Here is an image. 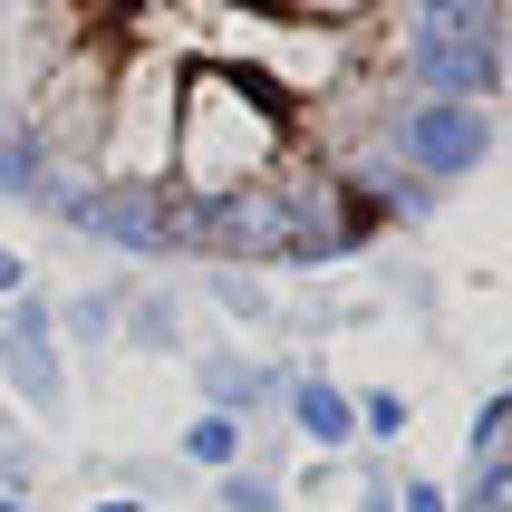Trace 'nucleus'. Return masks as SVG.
<instances>
[{
	"instance_id": "2eb2a0df",
	"label": "nucleus",
	"mask_w": 512,
	"mask_h": 512,
	"mask_svg": "<svg viewBox=\"0 0 512 512\" xmlns=\"http://www.w3.org/2000/svg\"><path fill=\"white\" fill-rule=\"evenodd\" d=\"M0 290H10V300L29 290V261H20V252H0Z\"/></svg>"
},
{
	"instance_id": "423d86ee",
	"label": "nucleus",
	"mask_w": 512,
	"mask_h": 512,
	"mask_svg": "<svg viewBox=\"0 0 512 512\" xmlns=\"http://www.w3.org/2000/svg\"><path fill=\"white\" fill-rule=\"evenodd\" d=\"M0 368L20 377V397H29V406H58V387H68V377H58V339H49V310H39L29 290H20V310L0 319Z\"/></svg>"
},
{
	"instance_id": "9d476101",
	"label": "nucleus",
	"mask_w": 512,
	"mask_h": 512,
	"mask_svg": "<svg viewBox=\"0 0 512 512\" xmlns=\"http://www.w3.org/2000/svg\"><path fill=\"white\" fill-rule=\"evenodd\" d=\"M213 503H223V512H290V493H281V474L232 464V474H213Z\"/></svg>"
},
{
	"instance_id": "0eeeda50",
	"label": "nucleus",
	"mask_w": 512,
	"mask_h": 512,
	"mask_svg": "<svg viewBox=\"0 0 512 512\" xmlns=\"http://www.w3.org/2000/svg\"><path fill=\"white\" fill-rule=\"evenodd\" d=\"M174 445H184V464H203V474H232V464H252V455H242V445H252V426H242V416H223V406H194Z\"/></svg>"
},
{
	"instance_id": "f257e3e1",
	"label": "nucleus",
	"mask_w": 512,
	"mask_h": 512,
	"mask_svg": "<svg viewBox=\"0 0 512 512\" xmlns=\"http://www.w3.org/2000/svg\"><path fill=\"white\" fill-rule=\"evenodd\" d=\"M300 155V107L242 58H184V116H174V194L223 203L252 194Z\"/></svg>"
},
{
	"instance_id": "f3484780",
	"label": "nucleus",
	"mask_w": 512,
	"mask_h": 512,
	"mask_svg": "<svg viewBox=\"0 0 512 512\" xmlns=\"http://www.w3.org/2000/svg\"><path fill=\"white\" fill-rule=\"evenodd\" d=\"M0 512H29V503H20V493H0Z\"/></svg>"
},
{
	"instance_id": "ddd939ff",
	"label": "nucleus",
	"mask_w": 512,
	"mask_h": 512,
	"mask_svg": "<svg viewBox=\"0 0 512 512\" xmlns=\"http://www.w3.org/2000/svg\"><path fill=\"white\" fill-rule=\"evenodd\" d=\"M397 512H455V484H435V474H397Z\"/></svg>"
},
{
	"instance_id": "dca6fc26",
	"label": "nucleus",
	"mask_w": 512,
	"mask_h": 512,
	"mask_svg": "<svg viewBox=\"0 0 512 512\" xmlns=\"http://www.w3.org/2000/svg\"><path fill=\"white\" fill-rule=\"evenodd\" d=\"M97 512H145V503H136V493H107V503H97Z\"/></svg>"
},
{
	"instance_id": "4468645a",
	"label": "nucleus",
	"mask_w": 512,
	"mask_h": 512,
	"mask_svg": "<svg viewBox=\"0 0 512 512\" xmlns=\"http://www.w3.org/2000/svg\"><path fill=\"white\" fill-rule=\"evenodd\" d=\"M271 10H300V20H348V10H368V0H271Z\"/></svg>"
},
{
	"instance_id": "1a4fd4ad",
	"label": "nucleus",
	"mask_w": 512,
	"mask_h": 512,
	"mask_svg": "<svg viewBox=\"0 0 512 512\" xmlns=\"http://www.w3.org/2000/svg\"><path fill=\"white\" fill-rule=\"evenodd\" d=\"M406 435H416V397H406V387H387V377H377V387H358V445H368V455H387V445H406Z\"/></svg>"
},
{
	"instance_id": "f8f14e48",
	"label": "nucleus",
	"mask_w": 512,
	"mask_h": 512,
	"mask_svg": "<svg viewBox=\"0 0 512 512\" xmlns=\"http://www.w3.org/2000/svg\"><path fill=\"white\" fill-rule=\"evenodd\" d=\"M281 493H290V503H339V493H348V455H310Z\"/></svg>"
},
{
	"instance_id": "7ed1b4c3",
	"label": "nucleus",
	"mask_w": 512,
	"mask_h": 512,
	"mask_svg": "<svg viewBox=\"0 0 512 512\" xmlns=\"http://www.w3.org/2000/svg\"><path fill=\"white\" fill-rule=\"evenodd\" d=\"M397 68H406V97H474L493 107L512 87V39H435L397 10Z\"/></svg>"
},
{
	"instance_id": "6e6552de",
	"label": "nucleus",
	"mask_w": 512,
	"mask_h": 512,
	"mask_svg": "<svg viewBox=\"0 0 512 512\" xmlns=\"http://www.w3.org/2000/svg\"><path fill=\"white\" fill-rule=\"evenodd\" d=\"M203 281H213V300H223V310L242 319V329H281V290L261 281L252 261H213Z\"/></svg>"
},
{
	"instance_id": "9b49d317",
	"label": "nucleus",
	"mask_w": 512,
	"mask_h": 512,
	"mask_svg": "<svg viewBox=\"0 0 512 512\" xmlns=\"http://www.w3.org/2000/svg\"><path fill=\"white\" fill-rule=\"evenodd\" d=\"M503 435H512V387H493V397L474 406V426H464V455H474V464L503 455Z\"/></svg>"
},
{
	"instance_id": "a211bd4d",
	"label": "nucleus",
	"mask_w": 512,
	"mask_h": 512,
	"mask_svg": "<svg viewBox=\"0 0 512 512\" xmlns=\"http://www.w3.org/2000/svg\"><path fill=\"white\" fill-rule=\"evenodd\" d=\"M503 10H512V0H503Z\"/></svg>"
},
{
	"instance_id": "f03ea898",
	"label": "nucleus",
	"mask_w": 512,
	"mask_h": 512,
	"mask_svg": "<svg viewBox=\"0 0 512 512\" xmlns=\"http://www.w3.org/2000/svg\"><path fill=\"white\" fill-rule=\"evenodd\" d=\"M493 145H503V126H493V107H474V97H397V107H387V165H397L406 184H426V194L474 184V174L493 165Z\"/></svg>"
},
{
	"instance_id": "20e7f679",
	"label": "nucleus",
	"mask_w": 512,
	"mask_h": 512,
	"mask_svg": "<svg viewBox=\"0 0 512 512\" xmlns=\"http://www.w3.org/2000/svg\"><path fill=\"white\" fill-rule=\"evenodd\" d=\"M281 426L310 445V455H358V387H339L329 368L290 358V387H281Z\"/></svg>"
},
{
	"instance_id": "39448f33",
	"label": "nucleus",
	"mask_w": 512,
	"mask_h": 512,
	"mask_svg": "<svg viewBox=\"0 0 512 512\" xmlns=\"http://www.w3.org/2000/svg\"><path fill=\"white\" fill-rule=\"evenodd\" d=\"M281 387H290V358H242V348H213L203 358V406H223V416H271L281 406Z\"/></svg>"
}]
</instances>
